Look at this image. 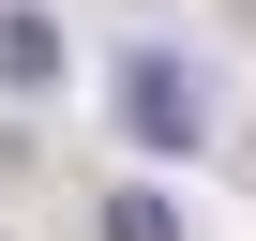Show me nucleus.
Instances as JSON below:
<instances>
[{"label":"nucleus","instance_id":"3","mask_svg":"<svg viewBox=\"0 0 256 241\" xmlns=\"http://www.w3.org/2000/svg\"><path fill=\"white\" fill-rule=\"evenodd\" d=\"M90 226H106V241H181V211H166V196H151V181H120V196H106V211H90Z\"/></svg>","mask_w":256,"mask_h":241},{"label":"nucleus","instance_id":"1","mask_svg":"<svg viewBox=\"0 0 256 241\" xmlns=\"http://www.w3.org/2000/svg\"><path fill=\"white\" fill-rule=\"evenodd\" d=\"M196 120H211V90H196L166 46H136V60H120V136H136V151H196Z\"/></svg>","mask_w":256,"mask_h":241},{"label":"nucleus","instance_id":"2","mask_svg":"<svg viewBox=\"0 0 256 241\" xmlns=\"http://www.w3.org/2000/svg\"><path fill=\"white\" fill-rule=\"evenodd\" d=\"M0 90H60V30L46 16H0Z\"/></svg>","mask_w":256,"mask_h":241}]
</instances>
